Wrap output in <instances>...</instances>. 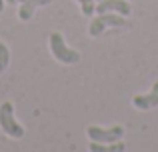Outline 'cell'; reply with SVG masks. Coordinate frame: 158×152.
<instances>
[{"label":"cell","mask_w":158,"mask_h":152,"mask_svg":"<svg viewBox=\"0 0 158 152\" xmlns=\"http://www.w3.org/2000/svg\"><path fill=\"white\" fill-rule=\"evenodd\" d=\"M118 26H126V20L122 14H114V12H102L96 18H92L88 26V34L92 38H98L106 28H118Z\"/></svg>","instance_id":"1"},{"label":"cell","mask_w":158,"mask_h":152,"mask_svg":"<svg viewBox=\"0 0 158 152\" xmlns=\"http://www.w3.org/2000/svg\"><path fill=\"white\" fill-rule=\"evenodd\" d=\"M50 52H52L54 58L62 64H76L78 60H80V54H78L76 50L66 46V42H64L60 32H52L50 34Z\"/></svg>","instance_id":"2"},{"label":"cell","mask_w":158,"mask_h":152,"mask_svg":"<svg viewBox=\"0 0 158 152\" xmlns=\"http://www.w3.org/2000/svg\"><path fill=\"white\" fill-rule=\"evenodd\" d=\"M0 128L10 138H22L24 136V128L14 118V106H12V102H2L0 104Z\"/></svg>","instance_id":"3"},{"label":"cell","mask_w":158,"mask_h":152,"mask_svg":"<svg viewBox=\"0 0 158 152\" xmlns=\"http://www.w3.org/2000/svg\"><path fill=\"white\" fill-rule=\"evenodd\" d=\"M90 142H100V144H112V142H118L124 136V128L122 126H112V128H98V126H88L86 128Z\"/></svg>","instance_id":"4"},{"label":"cell","mask_w":158,"mask_h":152,"mask_svg":"<svg viewBox=\"0 0 158 152\" xmlns=\"http://www.w3.org/2000/svg\"><path fill=\"white\" fill-rule=\"evenodd\" d=\"M132 104H134V108H138V110L156 108L158 106V80L152 84V90L148 94H136V96L132 98Z\"/></svg>","instance_id":"5"},{"label":"cell","mask_w":158,"mask_h":152,"mask_svg":"<svg viewBox=\"0 0 158 152\" xmlns=\"http://www.w3.org/2000/svg\"><path fill=\"white\" fill-rule=\"evenodd\" d=\"M96 12L98 14H102V12H116V14L128 16L132 12V8L126 0H100L96 4Z\"/></svg>","instance_id":"6"},{"label":"cell","mask_w":158,"mask_h":152,"mask_svg":"<svg viewBox=\"0 0 158 152\" xmlns=\"http://www.w3.org/2000/svg\"><path fill=\"white\" fill-rule=\"evenodd\" d=\"M52 0H24V2H20V8H18V18L22 20V22H28V20L32 18V14H34L36 8L40 6H48Z\"/></svg>","instance_id":"7"},{"label":"cell","mask_w":158,"mask_h":152,"mask_svg":"<svg viewBox=\"0 0 158 152\" xmlns=\"http://www.w3.org/2000/svg\"><path fill=\"white\" fill-rule=\"evenodd\" d=\"M124 142L118 140V142H112V144H100V142H90L88 150L90 152H124Z\"/></svg>","instance_id":"8"},{"label":"cell","mask_w":158,"mask_h":152,"mask_svg":"<svg viewBox=\"0 0 158 152\" xmlns=\"http://www.w3.org/2000/svg\"><path fill=\"white\" fill-rule=\"evenodd\" d=\"M8 64H10V50L4 42H0V72L6 70Z\"/></svg>","instance_id":"9"},{"label":"cell","mask_w":158,"mask_h":152,"mask_svg":"<svg viewBox=\"0 0 158 152\" xmlns=\"http://www.w3.org/2000/svg\"><path fill=\"white\" fill-rule=\"evenodd\" d=\"M76 2L80 4L82 14L88 16V18H92V14L96 12V4H94V0H76Z\"/></svg>","instance_id":"10"},{"label":"cell","mask_w":158,"mask_h":152,"mask_svg":"<svg viewBox=\"0 0 158 152\" xmlns=\"http://www.w3.org/2000/svg\"><path fill=\"white\" fill-rule=\"evenodd\" d=\"M4 2H8V4H16L18 0H4Z\"/></svg>","instance_id":"11"},{"label":"cell","mask_w":158,"mask_h":152,"mask_svg":"<svg viewBox=\"0 0 158 152\" xmlns=\"http://www.w3.org/2000/svg\"><path fill=\"white\" fill-rule=\"evenodd\" d=\"M4 10V0H0V12Z\"/></svg>","instance_id":"12"},{"label":"cell","mask_w":158,"mask_h":152,"mask_svg":"<svg viewBox=\"0 0 158 152\" xmlns=\"http://www.w3.org/2000/svg\"><path fill=\"white\" fill-rule=\"evenodd\" d=\"M18 2H24V0H18Z\"/></svg>","instance_id":"13"},{"label":"cell","mask_w":158,"mask_h":152,"mask_svg":"<svg viewBox=\"0 0 158 152\" xmlns=\"http://www.w3.org/2000/svg\"><path fill=\"white\" fill-rule=\"evenodd\" d=\"M98 2H100V0H98Z\"/></svg>","instance_id":"14"}]
</instances>
